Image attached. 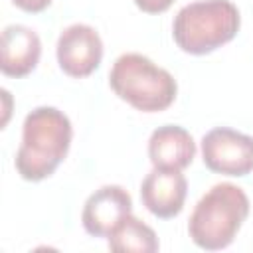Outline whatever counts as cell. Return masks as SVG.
<instances>
[{"mask_svg":"<svg viewBox=\"0 0 253 253\" xmlns=\"http://www.w3.org/2000/svg\"><path fill=\"white\" fill-rule=\"evenodd\" d=\"M73 126L55 107L30 111L22 125V144L16 152V170L28 182H40L55 172L69 152Z\"/></svg>","mask_w":253,"mask_h":253,"instance_id":"obj_1","label":"cell"},{"mask_svg":"<svg viewBox=\"0 0 253 253\" xmlns=\"http://www.w3.org/2000/svg\"><path fill=\"white\" fill-rule=\"evenodd\" d=\"M247 215L249 198L243 188L231 182L215 184L194 206L188 221L190 239L206 251L225 249L235 239Z\"/></svg>","mask_w":253,"mask_h":253,"instance_id":"obj_2","label":"cell"},{"mask_svg":"<svg viewBox=\"0 0 253 253\" xmlns=\"http://www.w3.org/2000/svg\"><path fill=\"white\" fill-rule=\"evenodd\" d=\"M241 16L231 0H198L178 10L172 22L176 45L192 55H206L231 42Z\"/></svg>","mask_w":253,"mask_h":253,"instance_id":"obj_3","label":"cell"},{"mask_svg":"<svg viewBox=\"0 0 253 253\" xmlns=\"http://www.w3.org/2000/svg\"><path fill=\"white\" fill-rule=\"evenodd\" d=\"M109 85L119 99L142 113L168 109L178 93L172 73L142 53L119 55L109 71Z\"/></svg>","mask_w":253,"mask_h":253,"instance_id":"obj_4","label":"cell"},{"mask_svg":"<svg viewBox=\"0 0 253 253\" xmlns=\"http://www.w3.org/2000/svg\"><path fill=\"white\" fill-rule=\"evenodd\" d=\"M206 168L223 176H247L253 172V136L229 126H215L202 138Z\"/></svg>","mask_w":253,"mask_h":253,"instance_id":"obj_5","label":"cell"},{"mask_svg":"<svg viewBox=\"0 0 253 253\" xmlns=\"http://www.w3.org/2000/svg\"><path fill=\"white\" fill-rule=\"evenodd\" d=\"M55 55L63 73L77 79L87 77L103 59L101 36L87 24H71L57 38Z\"/></svg>","mask_w":253,"mask_h":253,"instance_id":"obj_6","label":"cell"},{"mask_svg":"<svg viewBox=\"0 0 253 253\" xmlns=\"http://www.w3.org/2000/svg\"><path fill=\"white\" fill-rule=\"evenodd\" d=\"M132 211L130 194L117 184H107L95 190L83 204L81 221L89 235L109 237L111 231Z\"/></svg>","mask_w":253,"mask_h":253,"instance_id":"obj_7","label":"cell"},{"mask_svg":"<svg viewBox=\"0 0 253 253\" xmlns=\"http://www.w3.org/2000/svg\"><path fill=\"white\" fill-rule=\"evenodd\" d=\"M188 194V180L182 170L154 168L140 184L142 206L160 219L176 217L184 210Z\"/></svg>","mask_w":253,"mask_h":253,"instance_id":"obj_8","label":"cell"},{"mask_svg":"<svg viewBox=\"0 0 253 253\" xmlns=\"http://www.w3.org/2000/svg\"><path fill=\"white\" fill-rule=\"evenodd\" d=\"M42 55L40 36L22 24H10L0 38V69L8 77H24L32 73Z\"/></svg>","mask_w":253,"mask_h":253,"instance_id":"obj_9","label":"cell"},{"mask_svg":"<svg viewBox=\"0 0 253 253\" xmlns=\"http://www.w3.org/2000/svg\"><path fill=\"white\" fill-rule=\"evenodd\" d=\"M196 156V142L192 134L178 125H162L152 130L148 138V158L154 168L184 170Z\"/></svg>","mask_w":253,"mask_h":253,"instance_id":"obj_10","label":"cell"},{"mask_svg":"<svg viewBox=\"0 0 253 253\" xmlns=\"http://www.w3.org/2000/svg\"><path fill=\"white\" fill-rule=\"evenodd\" d=\"M109 249L115 253H154L158 251V237L150 225L128 213L107 237Z\"/></svg>","mask_w":253,"mask_h":253,"instance_id":"obj_11","label":"cell"},{"mask_svg":"<svg viewBox=\"0 0 253 253\" xmlns=\"http://www.w3.org/2000/svg\"><path fill=\"white\" fill-rule=\"evenodd\" d=\"M134 4L146 14H160L166 12L174 4V0H134Z\"/></svg>","mask_w":253,"mask_h":253,"instance_id":"obj_12","label":"cell"},{"mask_svg":"<svg viewBox=\"0 0 253 253\" xmlns=\"http://www.w3.org/2000/svg\"><path fill=\"white\" fill-rule=\"evenodd\" d=\"M20 10H24V12H32V14H36V12H42V10H45L49 4H51V0H12Z\"/></svg>","mask_w":253,"mask_h":253,"instance_id":"obj_13","label":"cell"},{"mask_svg":"<svg viewBox=\"0 0 253 253\" xmlns=\"http://www.w3.org/2000/svg\"><path fill=\"white\" fill-rule=\"evenodd\" d=\"M2 97L6 99V111H4V121H2V125H6V121H8V115H10V93H8L6 89H2Z\"/></svg>","mask_w":253,"mask_h":253,"instance_id":"obj_14","label":"cell"}]
</instances>
